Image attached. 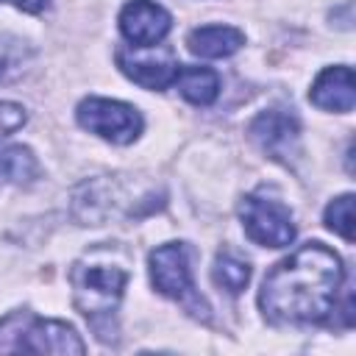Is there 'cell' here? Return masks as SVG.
I'll return each mask as SVG.
<instances>
[{
  "label": "cell",
  "instance_id": "cell-14",
  "mask_svg": "<svg viewBox=\"0 0 356 356\" xmlns=\"http://www.w3.org/2000/svg\"><path fill=\"white\" fill-rule=\"evenodd\" d=\"M211 278L220 289L239 295L250 281V264L231 250H220L214 259V267H211Z\"/></svg>",
  "mask_w": 356,
  "mask_h": 356
},
{
  "label": "cell",
  "instance_id": "cell-1",
  "mask_svg": "<svg viewBox=\"0 0 356 356\" xmlns=\"http://www.w3.org/2000/svg\"><path fill=\"white\" fill-rule=\"evenodd\" d=\"M339 284V256L323 242H306L264 275L259 306L273 323H320L331 314Z\"/></svg>",
  "mask_w": 356,
  "mask_h": 356
},
{
  "label": "cell",
  "instance_id": "cell-3",
  "mask_svg": "<svg viewBox=\"0 0 356 356\" xmlns=\"http://www.w3.org/2000/svg\"><path fill=\"white\" fill-rule=\"evenodd\" d=\"M147 261H150V281L161 295L186 306L189 314L209 320V306L195 292V284H192V267H189L186 245H181V242L161 245L150 253Z\"/></svg>",
  "mask_w": 356,
  "mask_h": 356
},
{
  "label": "cell",
  "instance_id": "cell-12",
  "mask_svg": "<svg viewBox=\"0 0 356 356\" xmlns=\"http://www.w3.org/2000/svg\"><path fill=\"white\" fill-rule=\"evenodd\" d=\"M175 83L178 92L195 106H209L220 95V75L209 67H178Z\"/></svg>",
  "mask_w": 356,
  "mask_h": 356
},
{
  "label": "cell",
  "instance_id": "cell-4",
  "mask_svg": "<svg viewBox=\"0 0 356 356\" xmlns=\"http://www.w3.org/2000/svg\"><path fill=\"white\" fill-rule=\"evenodd\" d=\"M75 117L89 134H97L100 139H108L114 145H128L142 134V114L120 100L86 97L78 103Z\"/></svg>",
  "mask_w": 356,
  "mask_h": 356
},
{
  "label": "cell",
  "instance_id": "cell-8",
  "mask_svg": "<svg viewBox=\"0 0 356 356\" xmlns=\"http://www.w3.org/2000/svg\"><path fill=\"white\" fill-rule=\"evenodd\" d=\"M172 28V17L153 0H131L120 11V31L134 47L159 44Z\"/></svg>",
  "mask_w": 356,
  "mask_h": 356
},
{
  "label": "cell",
  "instance_id": "cell-7",
  "mask_svg": "<svg viewBox=\"0 0 356 356\" xmlns=\"http://www.w3.org/2000/svg\"><path fill=\"white\" fill-rule=\"evenodd\" d=\"M250 139L267 156H273L278 161H289V156H295V147L300 139V122L292 111L270 108V111H261L250 122Z\"/></svg>",
  "mask_w": 356,
  "mask_h": 356
},
{
  "label": "cell",
  "instance_id": "cell-15",
  "mask_svg": "<svg viewBox=\"0 0 356 356\" xmlns=\"http://www.w3.org/2000/svg\"><path fill=\"white\" fill-rule=\"evenodd\" d=\"M0 178H6L11 184H33L39 178L36 156L22 145L0 150Z\"/></svg>",
  "mask_w": 356,
  "mask_h": 356
},
{
  "label": "cell",
  "instance_id": "cell-6",
  "mask_svg": "<svg viewBox=\"0 0 356 356\" xmlns=\"http://www.w3.org/2000/svg\"><path fill=\"white\" fill-rule=\"evenodd\" d=\"M156 47V44H153ZM153 47H120L117 50V64L120 70L139 83L142 89H164L170 83H175L178 75V61L172 58L170 50H153Z\"/></svg>",
  "mask_w": 356,
  "mask_h": 356
},
{
  "label": "cell",
  "instance_id": "cell-9",
  "mask_svg": "<svg viewBox=\"0 0 356 356\" xmlns=\"http://www.w3.org/2000/svg\"><path fill=\"white\" fill-rule=\"evenodd\" d=\"M17 348L31 353H78V356L86 350L75 328L61 320H33L31 328L19 331Z\"/></svg>",
  "mask_w": 356,
  "mask_h": 356
},
{
  "label": "cell",
  "instance_id": "cell-2",
  "mask_svg": "<svg viewBox=\"0 0 356 356\" xmlns=\"http://www.w3.org/2000/svg\"><path fill=\"white\" fill-rule=\"evenodd\" d=\"M70 284H72L75 309L86 320L97 323L117 312L122 289L128 284V270L122 264L106 259V250H95L72 264Z\"/></svg>",
  "mask_w": 356,
  "mask_h": 356
},
{
  "label": "cell",
  "instance_id": "cell-13",
  "mask_svg": "<svg viewBox=\"0 0 356 356\" xmlns=\"http://www.w3.org/2000/svg\"><path fill=\"white\" fill-rule=\"evenodd\" d=\"M31 58H33V50L28 47V42L11 33H0V83L19 81L28 72Z\"/></svg>",
  "mask_w": 356,
  "mask_h": 356
},
{
  "label": "cell",
  "instance_id": "cell-10",
  "mask_svg": "<svg viewBox=\"0 0 356 356\" xmlns=\"http://www.w3.org/2000/svg\"><path fill=\"white\" fill-rule=\"evenodd\" d=\"M312 103L317 108L325 111H350L356 103V83H353V70L339 64V67H328L317 75V81L312 83L309 92Z\"/></svg>",
  "mask_w": 356,
  "mask_h": 356
},
{
  "label": "cell",
  "instance_id": "cell-18",
  "mask_svg": "<svg viewBox=\"0 0 356 356\" xmlns=\"http://www.w3.org/2000/svg\"><path fill=\"white\" fill-rule=\"evenodd\" d=\"M3 3H11V6L28 11V14H42L50 6V0H3Z\"/></svg>",
  "mask_w": 356,
  "mask_h": 356
},
{
  "label": "cell",
  "instance_id": "cell-5",
  "mask_svg": "<svg viewBox=\"0 0 356 356\" xmlns=\"http://www.w3.org/2000/svg\"><path fill=\"white\" fill-rule=\"evenodd\" d=\"M239 217L245 225V234L264 248H284L295 239V220L292 211L273 197L261 195H245L239 203Z\"/></svg>",
  "mask_w": 356,
  "mask_h": 356
},
{
  "label": "cell",
  "instance_id": "cell-17",
  "mask_svg": "<svg viewBox=\"0 0 356 356\" xmlns=\"http://www.w3.org/2000/svg\"><path fill=\"white\" fill-rule=\"evenodd\" d=\"M25 120H28V114L19 103H0V139L19 131L25 125Z\"/></svg>",
  "mask_w": 356,
  "mask_h": 356
},
{
  "label": "cell",
  "instance_id": "cell-11",
  "mask_svg": "<svg viewBox=\"0 0 356 356\" xmlns=\"http://www.w3.org/2000/svg\"><path fill=\"white\" fill-rule=\"evenodd\" d=\"M245 44V33L231 25H203L186 36L189 53L200 58H225Z\"/></svg>",
  "mask_w": 356,
  "mask_h": 356
},
{
  "label": "cell",
  "instance_id": "cell-16",
  "mask_svg": "<svg viewBox=\"0 0 356 356\" xmlns=\"http://www.w3.org/2000/svg\"><path fill=\"white\" fill-rule=\"evenodd\" d=\"M325 225L345 242H353V195H339L325 206Z\"/></svg>",
  "mask_w": 356,
  "mask_h": 356
}]
</instances>
